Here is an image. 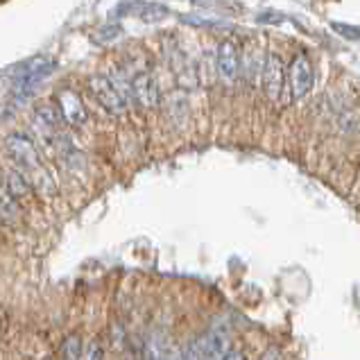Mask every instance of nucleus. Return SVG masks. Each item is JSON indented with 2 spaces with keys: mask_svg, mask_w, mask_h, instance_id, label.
<instances>
[{
  "mask_svg": "<svg viewBox=\"0 0 360 360\" xmlns=\"http://www.w3.org/2000/svg\"><path fill=\"white\" fill-rule=\"evenodd\" d=\"M215 75L222 84L233 86L240 77V50L233 41H222L215 48Z\"/></svg>",
  "mask_w": 360,
  "mask_h": 360,
  "instance_id": "1",
  "label": "nucleus"
},
{
  "mask_svg": "<svg viewBox=\"0 0 360 360\" xmlns=\"http://www.w3.org/2000/svg\"><path fill=\"white\" fill-rule=\"evenodd\" d=\"M125 68V66H122ZM127 70V75H129V82H131V98L134 102H139V105L143 109H154L159 105V84H157V79H154L152 73H148V70H143V68H125Z\"/></svg>",
  "mask_w": 360,
  "mask_h": 360,
  "instance_id": "2",
  "label": "nucleus"
},
{
  "mask_svg": "<svg viewBox=\"0 0 360 360\" xmlns=\"http://www.w3.org/2000/svg\"><path fill=\"white\" fill-rule=\"evenodd\" d=\"M288 89H290V98L292 100H304L315 84V73H313V64L304 53L297 55L288 70Z\"/></svg>",
  "mask_w": 360,
  "mask_h": 360,
  "instance_id": "3",
  "label": "nucleus"
},
{
  "mask_svg": "<svg viewBox=\"0 0 360 360\" xmlns=\"http://www.w3.org/2000/svg\"><path fill=\"white\" fill-rule=\"evenodd\" d=\"M5 148L23 170L41 172L39 150H37V146H34L30 136H25V134H9V136L5 139Z\"/></svg>",
  "mask_w": 360,
  "mask_h": 360,
  "instance_id": "4",
  "label": "nucleus"
},
{
  "mask_svg": "<svg viewBox=\"0 0 360 360\" xmlns=\"http://www.w3.org/2000/svg\"><path fill=\"white\" fill-rule=\"evenodd\" d=\"M89 89H91V94H94V98L100 102L102 107H105V111H109L111 116H125L127 114L129 105L118 96V91L107 79V75L89 77Z\"/></svg>",
  "mask_w": 360,
  "mask_h": 360,
  "instance_id": "5",
  "label": "nucleus"
},
{
  "mask_svg": "<svg viewBox=\"0 0 360 360\" xmlns=\"http://www.w3.org/2000/svg\"><path fill=\"white\" fill-rule=\"evenodd\" d=\"M261 84H263L265 96L272 102L281 98L283 86H285V73H283V61L276 53L265 55V64L261 70Z\"/></svg>",
  "mask_w": 360,
  "mask_h": 360,
  "instance_id": "6",
  "label": "nucleus"
},
{
  "mask_svg": "<svg viewBox=\"0 0 360 360\" xmlns=\"http://www.w3.org/2000/svg\"><path fill=\"white\" fill-rule=\"evenodd\" d=\"M57 109H59L61 120L68 122L70 127H82L89 120L84 102H82V98L70 89H64L57 94Z\"/></svg>",
  "mask_w": 360,
  "mask_h": 360,
  "instance_id": "7",
  "label": "nucleus"
},
{
  "mask_svg": "<svg viewBox=\"0 0 360 360\" xmlns=\"http://www.w3.org/2000/svg\"><path fill=\"white\" fill-rule=\"evenodd\" d=\"M265 64V53L259 44H247L240 53V75L245 77L247 84H254L256 79H261V70Z\"/></svg>",
  "mask_w": 360,
  "mask_h": 360,
  "instance_id": "8",
  "label": "nucleus"
},
{
  "mask_svg": "<svg viewBox=\"0 0 360 360\" xmlns=\"http://www.w3.org/2000/svg\"><path fill=\"white\" fill-rule=\"evenodd\" d=\"M202 360H222L224 354L229 352V335L227 333H211L202 338Z\"/></svg>",
  "mask_w": 360,
  "mask_h": 360,
  "instance_id": "9",
  "label": "nucleus"
},
{
  "mask_svg": "<svg viewBox=\"0 0 360 360\" xmlns=\"http://www.w3.org/2000/svg\"><path fill=\"white\" fill-rule=\"evenodd\" d=\"M166 111H168V118L174 127H184V122L188 118V105H186V98L181 94H170L166 96Z\"/></svg>",
  "mask_w": 360,
  "mask_h": 360,
  "instance_id": "10",
  "label": "nucleus"
},
{
  "mask_svg": "<svg viewBox=\"0 0 360 360\" xmlns=\"http://www.w3.org/2000/svg\"><path fill=\"white\" fill-rule=\"evenodd\" d=\"M172 68H174V73H177V79L181 82L184 86L191 89L198 84V73H195V68L191 64V59L184 55V53H174L172 55Z\"/></svg>",
  "mask_w": 360,
  "mask_h": 360,
  "instance_id": "11",
  "label": "nucleus"
},
{
  "mask_svg": "<svg viewBox=\"0 0 360 360\" xmlns=\"http://www.w3.org/2000/svg\"><path fill=\"white\" fill-rule=\"evenodd\" d=\"M7 193L9 198H25L30 193V181L20 170H9L7 172Z\"/></svg>",
  "mask_w": 360,
  "mask_h": 360,
  "instance_id": "12",
  "label": "nucleus"
},
{
  "mask_svg": "<svg viewBox=\"0 0 360 360\" xmlns=\"http://www.w3.org/2000/svg\"><path fill=\"white\" fill-rule=\"evenodd\" d=\"M61 356L64 360H79L82 356V340L77 335H68L64 345H61Z\"/></svg>",
  "mask_w": 360,
  "mask_h": 360,
  "instance_id": "13",
  "label": "nucleus"
},
{
  "mask_svg": "<svg viewBox=\"0 0 360 360\" xmlns=\"http://www.w3.org/2000/svg\"><path fill=\"white\" fill-rule=\"evenodd\" d=\"M202 349H204V342H202V338L200 340H195L186 352L181 354L179 360H202Z\"/></svg>",
  "mask_w": 360,
  "mask_h": 360,
  "instance_id": "14",
  "label": "nucleus"
},
{
  "mask_svg": "<svg viewBox=\"0 0 360 360\" xmlns=\"http://www.w3.org/2000/svg\"><path fill=\"white\" fill-rule=\"evenodd\" d=\"M82 360H102V347L98 342H91L89 349L79 356Z\"/></svg>",
  "mask_w": 360,
  "mask_h": 360,
  "instance_id": "15",
  "label": "nucleus"
},
{
  "mask_svg": "<svg viewBox=\"0 0 360 360\" xmlns=\"http://www.w3.org/2000/svg\"><path fill=\"white\" fill-rule=\"evenodd\" d=\"M222 360H247V356H245V352H231V349H229Z\"/></svg>",
  "mask_w": 360,
  "mask_h": 360,
  "instance_id": "16",
  "label": "nucleus"
},
{
  "mask_svg": "<svg viewBox=\"0 0 360 360\" xmlns=\"http://www.w3.org/2000/svg\"><path fill=\"white\" fill-rule=\"evenodd\" d=\"M263 360H279V352H276V349H270V352L263 356Z\"/></svg>",
  "mask_w": 360,
  "mask_h": 360,
  "instance_id": "17",
  "label": "nucleus"
}]
</instances>
